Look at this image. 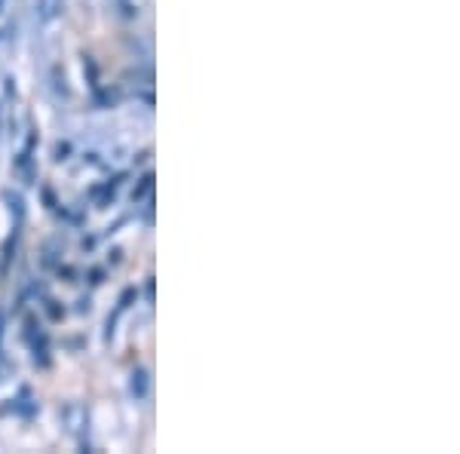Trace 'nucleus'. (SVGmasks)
<instances>
[{
	"instance_id": "obj_4",
	"label": "nucleus",
	"mask_w": 460,
	"mask_h": 454,
	"mask_svg": "<svg viewBox=\"0 0 460 454\" xmlns=\"http://www.w3.org/2000/svg\"><path fill=\"white\" fill-rule=\"evenodd\" d=\"M0 13H4V0H0Z\"/></svg>"
},
{
	"instance_id": "obj_1",
	"label": "nucleus",
	"mask_w": 460,
	"mask_h": 454,
	"mask_svg": "<svg viewBox=\"0 0 460 454\" xmlns=\"http://www.w3.org/2000/svg\"><path fill=\"white\" fill-rule=\"evenodd\" d=\"M129 390H132V396H136V399H145V396H147V371H145V369H136V371H132Z\"/></svg>"
},
{
	"instance_id": "obj_2",
	"label": "nucleus",
	"mask_w": 460,
	"mask_h": 454,
	"mask_svg": "<svg viewBox=\"0 0 460 454\" xmlns=\"http://www.w3.org/2000/svg\"><path fill=\"white\" fill-rule=\"evenodd\" d=\"M151 188H154V175H151V173H147V175L142 178V184H138V188H136V191H132V200H142V197H145V193H147V191H151Z\"/></svg>"
},
{
	"instance_id": "obj_3",
	"label": "nucleus",
	"mask_w": 460,
	"mask_h": 454,
	"mask_svg": "<svg viewBox=\"0 0 460 454\" xmlns=\"http://www.w3.org/2000/svg\"><path fill=\"white\" fill-rule=\"evenodd\" d=\"M89 282H93V286H99V282H102V271H93V273H89Z\"/></svg>"
}]
</instances>
